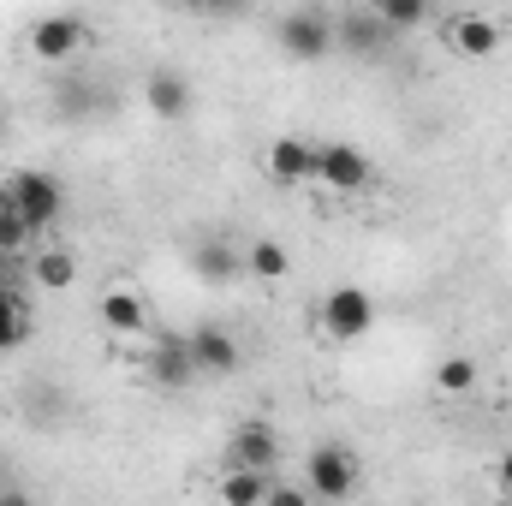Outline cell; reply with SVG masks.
I'll return each mask as SVG.
<instances>
[{
    "label": "cell",
    "mask_w": 512,
    "mask_h": 506,
    "mask_svg": "<svg viewBox=\"0 0 512 506\" xmlns=\"http://www.w3.org/2000/svg\"><path fill=\"white\" fill-rule=\"evenodd\" d=\"M0 209L36 239V233H54L60 215H66V185L48 173V167H12L0 179Z\"/></svg>",
    "instance_id": "cell-1"
},
{
    "label": "cell",
    "mask_w": 512,
    "mask_h": 506,
    "mask_svg": "<svg viewBox=\"0 0 512 506\" xmlns=\"http://www.w3.org/2000/svg\"><path fill=\"white\" fill-rule=\"evenodd\" d=\"M358 477H364V465H358V453L340 447V441H322V447H310V459H304V495L316 506L352 501V495H358Z\"/></svg>",
    "instance_id": "cell-2"
},
{
    "label": "cell",
    "mask_w": 512,
    "mask_h": 506,
    "mask_svg": "<svg viewBox=\"0 0 512 506\" xmlns=\"http://www.w3.org/2000/svg\"><path fill=\"white\" fill-rule=\"evenodd\" d=\"M316 322H322V334L328 340H340V346H358V340H370V328H376V298L364 292V286H328V298H322V310H316Z\"/></svg>",
    "instance_id": "cell-3"
},
{
    "label": "cell",
    "mask_w": 512,
    "mask_h": 506,
    "mask_svg": "<svg viewBox=\"0 0 512 506\" xmlns=\"http://www.w3.org/2000/svg\"><path fill=\"white\" fill-rule=\"evenodd\" d=\"M316 185L334 191V197H358L370 185V155L358 143H316Z\"/></svg>",
    "instance_id": "cell-4"
},
{
    "label": "cell",
    "mask_w": 512,
    "mask_h": 506,
    "mask_svg": "<svg viewBox=\"0 0 512 506\" xmlns=\"http://www.w3.org/2000/svg\"><path fill=\"white\" fill-rule=\"evenodd\" d=\"M274 36L292 60H328L334 54V18L328 12H280Z\"/></svg>",
    "instance_id": "cell-5"
},
{
    "label": "cell",
    "mask_w": 512,
    "mask_h": 506,
    "mask_svg": "<svg viewBox=\"0 0 512 506\" xmlns=\"http://www.w3.org/2000/svg\"><path fill=\"white\" fill-rule=\"evenodd\" d=\"M185 352H191L197 376H233V370L245 364L239 334H233V328H221V322H197V328L185 334Z\"/></svg>",
    "instance_id": "cell-6"
},
{
    "label": "cell",
    "mask_w": 512,
    "mask_h": 506,
    "mask_svg": "<svg viewBox=\"0 0 512 506\" xmlns=\"http://www.w3.org/2000/svg\"><path fill=\"white\" fill-rule=\"evenodd\" d=\"M84 18L78 12H42L36 24H30V54L36 60H48V66H66L78 48H84Z\"/></svg>",
    "instance_id": "cell-7"
},
{
    "label": "cell",
    "mask_w": 512,
    "mask_h": 506,
    "mask_svg": "<svg viewBox=\"0 0 512 506\" xmlns=\"http://www.w3.org/2000/svg\"><path fill=\"white\" fill-rule=\"evenodd\" d=\"M227 465L274 477V465H280V429L262 423V417H245V423L233 429V441H227Z\"/></svg>",
    "instance_id": "cell-8"
},
{
    "label": "cell",
    "mask_w": 512,
    "mask_h": 506,
    "mask_svg": "<svg viewBox=\"0 0 512 506\" xmlns=\"http://www.w3.org/2000/svg\"><path fill=\"white\" fill-rule=\"evenodd\" d=\"M262 173L274 179V185H316V143L310 137H274L268 149H262Z\"/></svg>",
    "instance_id": "cell-9"
},
{
    "label": "cell",
    "mask_w": 512,
    "mask_h": 506,
    "mask_svg": "<svg viewBox=\"0 0 512 506\" xmlns=\"http://www.w3.org/2000/svg\"><path fill=\"white\" fill-rule=\"evenodd\" d=\"M143 376L155 381V387H167V393H185V387L197 381V364H191V352H185V334H161V340L149 346Z\"/></svg>",
    "instance_id": "cell-10"
},
{
    "label": "cell",
    "mask_w": 512,
    "mask_h": 506,
    "mask_svg": "<svg viewBox=\"0 0 512 506\" xmlns=\"http://www.w3.org/2000/svg\"><path fill=\"white\" fill-rule=\"evenodd\" d=\"M447 48L465 54V60H489L501 48V24L489 12H453L447 18Z\"/></svg>",
    "instance_id": "cell-11"
},
{
    "label": "cell",
    "mask_w": 512,
    "mask_h": 506,
    "mask_svg": "<svg viewBox=\"0 0 512 506\" xmlns=\"http://www.w3.org/2000/svg\"><path fill=\"white\" fill-rule=\"evenodd\" d=\"M387 42V24L376 18V6H346L334 18V48H352V54H382Z\"/></svg>",
    "instance_id": "cell-12"
},
{
    "label": "cell",
    "mask_w": 512,
    "mask_h": 506,
    "mask_svg": "<svg viewBox=\"0 0 512 506\" xmlns=\"http://www.w3.org/2000/svg\"><path fill=\"white\" fill-rule=\"evenodd\" d=\"M96 316H102V328H108V334H120V340L149 334V304H143L131 286H108V292H102V304H96Z\"/></svg>",
    "instance_id": "cell-13"
},
{
    "label": "cell",
    "mask_w": 512,
    "mask_h": 506,
    "mask_svg": "<svg viewBox=\"0 0 512 506\" xmlns=\"http://www.w3.org/2000/svg\"><path fill=\"white\" fill-rule=\"evenodd\" d=\"M143 108H149L155 120H179V114L191 108V84H185L179 72H167V66H161V72H149V78H143Z\"/></svg>",
    "instance_id": "cell-14"
},
{
    "label": "cell",
    "mask_w": 512,
    "mask_h": 506,
    "mask_svg": "<svg viewBox=\"0 0 512 506\" xmlns=\"http://www.w3.org/2000/svg\"><path fill=\"white\" fill-rule=\"evenodd\" d=\"M268 489H274V477H262V471H239V465H227V471L215 477V501L221 506H262L268 501Z\"/></svg>",
    "instance_id": "cell-15"
},
{
    "label": "cell",
    "mask_w": 512,
    "mask_h": 506,
    "mask_svg": "<svg viewBox=\"0 0 512 506\" xmlns=\"http://www.w3.org/2000/svg\"><path fill=\"white\" fill-rule=\"evenodd\" d=\"M191 268H197L209 286H233V280L245 274V256L233 251L227 239H209V245H197V251H191Z\"/></svg>",
    "instance_id": "cell-16"
},
{
    "label": "cell",
    "mask_w": 512,
    "mask_h": 506,
    "mask_svg": "<svg viewBox=\"0 0 512 506\" xmlns=\"http://www.w3.org/2000/svg\"><path fill=\"white\" fill-rule=\"evenodd\" d=\"M30 280H36L42 292H66V286L78 280V256L66 251V245H42V251L30 256Z\"/></svg>",
    "instance_id": "cell-17"
},
{
    "label": "cell",
    "mask_w": 512,
    "mask_h": 506,
    "mask_svg": "<svg viewBox=\"0 0 512 506\" xmlns=\"http://www.w3.org/2000/svg\"><path fill=\"white\" fill-rule=\"evenodd\" d=\"M30 346V304L18 292H0V358Z\"/></svg>",
    "instance_id": "cell-18"
},
{
    "label": "cell",
    "mask_w": 512,
    "mask_h": 506,
    "mask_svg": "<svg viewBox=\"0 0 512 506\" xmlns=\"http://www.w3.org/2000/svg\"><path fill=\"white\" fill-rule=\"evenodd\" d=\"M245 274L251 280H286L292 274V256H286L280 239H256L251 251H245Z\"/></svg>",
    "instance_id": "cell-19"
},
{
    "label": "cell",
    "mask_w": 512,
    "mask_h": 506,
    "mask_svg": "<svg viewBox=\"0 0 512 506\" xmlns=\"http://www.w3.org/2000/svg\"><path fill=\"white\" fill-rule=\"evenodd\" d=\"M477 381H483L477 358H441V364H435V393H447V399L477 393Z\"/></svg>",
    "instance_id": "cell-20"
},
{
    "label": "cell",
    "mask_w": 512,
    "mask_h": 506,
    "mask_svg": "<svg viewBox=\"0 0 512 506\" xmlns=\"http://www.w3.org/2000/svg\"><path fill=\"white\" fill-rule=\"evenodd\" d=\"M376 18L387 24V36H399V30L429 24V6H423V0H376Z\"/></svg>",
    "instance_id": "cell-21"
},
{
    "label": "cell",
    "mask_w": 512,
    "mask_h": 506,
    "mask_svg": "<svg viewBox=\"0 0 512 506\" xmlns=\"http://www.w3.org/2000/svg\"><path fill=\"white\" fill-rule=\"evenodd\" d=\"M24 411H30V423H36V429H54V423L66 417V393H54V387H30Z\"/></svg>",
    "instance_id": "cell-22"
},
{
    "label": "cell",
    "mask_w": 512,
    "mask_h": 506,
    "mask_svg": "<svg viewBox=\"0 0 512 506\" xmlns=\"http://www.w3.org/2000/svg\"><path fill=\"white\" fill-rule=\"evenodd\" d=\"M24 245H30V233H24V227L0 209V256H24Z\"/></svg>",
    "instance_id": "cell-23"
},
{
    "label": "cell",
    "mask_w": 512,
    "mask_h": 506,
    "mask_svg": "<svg viewBox=\"0 0 512 506\" xmlns=\"http://www.w3.org/2000/svg\"><path fill=\"white\" fill-rule=\"evenodd\" d=\"M262 506H316V501L304 495V483H274V489H268V501H262Z\"/></svg>",
    "instance_id": "cell-24"
},
{
    "label": "cell",
    "mask_w": 512,
    "mask_h": 506,
    "mask_svg": "<svg viewBox=\"0 0 512 506\" xmlns=\"http://www.w3.org/2000/svg\"><path fill=\"white\" fill-rule=\"evenodd\" d=\"M18 274H24V262L18 256H0V292H18Z\"/></svg>",
    "instance_id": "cell-25"
},
{
    "label": "cell",
    "mask_w": 512,
    "mask_h": 506,
    "mask_svg": "<svg viewBox=\"0 0 512 506\" xmlns=\"http://www.w3.org/2000/svg\"><path fill=\"white\" fill-rule=\"evenodd\" d=\"M0 506H36V495H30V489H18V483H12V489H0Z\"/></svg>",
    "instance_id": "cell-26"
},
{
    "label": "cell",
    "mask_w": 512,
    "mask_h": 506,
    "mask_svg": "<svg viewBox=\"0 0 512 506\" xmlns=\"http://www.w3.org/2000/svg\"><path fill=\"white\" fill-rule=\"evenodd\" d=\"M495 483H501V489L512 495V447L501 453V459H495Z\"/></svg>",
    "instance_id": "cell-27"
},
{
    "label": "cell",
    "mask_w": 512,
    "mask_h": 506,
    "mask_svg": "<svg viewBox=\"0 0 512 506\" xmlns=\"http://www.w3.org/2000/svg\"><path fill=\"white\" fill-rule=\"evenodd\" d=\"M0 489H12V471H6V459H0Z\"/></svg>",
    "instance_id": "cell-28"
}]
</instances>
